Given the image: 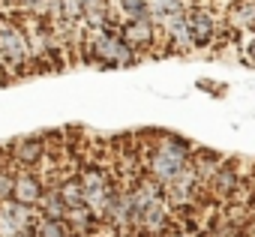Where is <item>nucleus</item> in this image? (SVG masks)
<instances>
[{"instance_id":"nucleus-1","label":"nucleus","mask_w":255,"mask_h":237,"mask_svg":"<svg viewBox=\"0 0 255 237\" xmlns=\"http://www.w3.org/2000/svg\"><path fill=\"white\" fill-rule=\"evenodd\" d=\"M192 156H195V147L186 138H180V135H159L141 153V165H144V171L153 180H159L165 186L168 180H174L192 162Z\"/></svg>"},{"instance_id":"nucleus-2","label":"nucleus","mask_w":255,"mask_h":237,"mask_svg":"<svg viewBox=\"0 0 255 237\" xmlns=\"http://www.w3.org/2000/svg\"><path fill=\"white\" fill-rule=\"evenodd\" d=\"M87 33H90V42H87L84 51L90 54V60L96 66H102V69H120V66H132L138 60V51L120 36V30L117 33L87 30Z\"/></svg>"},{"instance_id":"nucleus-3","label":"nucleus","mask_w":255,"mask_h":237,"mask_svg":"<svg viewBox=\"0 0 255 237\" xmlns=\"http://www.w3.org/2000/svg\"><path fill=\"white\" fill-rule=\"evenodd\" d=\"M81 186H84V204L105 222V213L120 189V180H114L99 165H87V168H81Z\"/></svg>"},{"instance_id":"nucleus-4","label":"nucleus","mask_w":255,"mask_h":237,"mask_svg":"<svg viewBox=\"0 0 255 237\" xmlns=\"http://www.w3.org/2000/svg\"><path fill=\"white\" fill-rule=\"evenodd\" d=\"M0 54H3L6 72H24L27 63H33L30 57V45H27V33L24 24L15 18H0Z\"/></svg>"},{"instance_id":"nucleus-5","label":"nucleus","mask_w":255,"mask_h":237,"mask_svg":"<svg viewBox=\"0 0 255 237\" xmlns=\"http://www.w3.org/2000/svg\"><path fill=\"white\" fill-rule=\"evenodd\" d=\"M201 195H207V192H204V183L195 171V162H189L174 180L165 183V198H168L171 210H195Z\"/></svg>"},{"instance_id":"nucleus-6","label":"nucleus","mask_w":255,"mask_h":237,"mask_svg":"<svg viewBox=\"0 0 255 237\" xmlns=\"http://www.w3.org/2000/svg\"><path fill=\"white\" fill-rule=\"evenodd\" d=\"M36 207H27L15 198L0 204V237H36Z\"/></svg>"},{"instance_id":"nucleus-7","label":"nucleus","mask_w":255,"mask_h":237,"mask_svg":"<svg viewBox=\"0 0 255 237\" xmlns=\"http://www.w3.org/2000/svg\"><path fill=\"white\" fill-rule=\"evenodd\" d=\"M189 30H192V42L195 48H210L216 39H219V15L207 6V3H198L189 9Z\"/></svg>"},{"instance_id":"nucleus-8","label":"nucleus","mask_w":255,"mask_h":237,"mask_svg":"<svg viewBox=\"0 0 255 237\" xmlns=\"http://www.w3.org/2000/svg\"><path fill=\"white\" fill-rule=\"evenodd\" d=\"M120 36L138 54H144V51L156 48V39L162 36V30H159V24L153 18H135V21H120Z\"/></svg>"},{"instance_id":"nucleus-9","label":"nucleus","mask_w":255,"mask_h":237,"mask_svg":"<svg viewBox=\"0 0 255 237\" xmlns=\"http://www.w3.org/2000/svg\"><path fill=\"white\" fill-rule=\"evenodd\" d=\"M240 180H243V174L237 171V165L231 159H225L219 165V171L213 174V180L207 183V198H213V201H234L237 189H240Z\"/></svg>"},{"instance_id":"nucleus-10","label":"nucleus","mask_w":255,"mask_h":237,"mask_svg":"<svg viewBox=\"0 0 255 237\" xmlns=\"http://www.w3.org/2000/svg\"><path fill=\"white\" fill-rule=\"evenodd\" d=\"M222 24L231 33L255 30V0H228L222 9Z\"/></svg>"},{"instance_id":"nucleus-11","label":"nucleus","mask_w":255,"mask_h":237,"mask_svg":"<svg viewBox=\"0 0 255 237\" xmlns=\"http://www.w3.org/2000/svg\"><path fill=\"white\" fill-rule=\"evenodd\" d=\"M45 180H42V174H36V168H21L18 174H15V201H21V204H27V207H39V198L45 195Z\"/></svg>"},{"instance_id":"nucleus-12","label":"nucleus","mask_w":255,"mask_h":237,"mask_svg":"<svg viewBox=\"0 0 255 237\" xmlns=\"http://www.w3.org/2000/svg\"><path fill=\"white\" fill-rule=\"evenodd\" d=\"M45 141L39 138V135H24V138H18L15 144H12V150H9V156L21 165V168H36L42 159H45Z\"/></svg>"},{"instance_id":"nucleus-13","label":"nucleus","mask_w":255,"mask_h":237,"mask_svg":"<svg viewBox=\"0 0 255 237\" xmlns=\"http://www.w3.org/2000/svg\"><path fill=\"white\" fill-rule=\"evenodd\" d=\"M39 216H51V219H66V213H69V204L63 201V195H60V186H57V180L54 183H48L45 186V195L39 198Z\"/></svg>"},{"instance_id":"nucleus-14","label":"nucleus","mask_w":255,"mask_h":237,"mask_svg":"<svg viewBox=\"0 0 255 237\" xmlns=\"http://www.w3.org/2000/svg\"><path fill=\"white\" fill-rule=\"evenodd\" d=\"M192 162H195V171H198V177H201V183H204V192H207V183L213 180V174L219 171V165H222L225 159L216 156V153H210V150H195Z\"/></svg>"},{"instance_id":"nucleus-15","label":"nucleus","mask_w":255,"mask_h":237,"mask_svg":"<svg viewBox=\"0 0 255 237\" xmlns=\"http://www.w3.org/2000/svg\"><path fill=\"white\" fill-rule=\"evenodd\" d=\"M117 15L120 21L150 18V0H117Z\"/></svg>"},{"instance_id":"nucleus-16","label":"nucleus","mask_w":255,"mask_h":237,"mask_svg":"<svg viewBox=\"0 0 255 237\" xmlns=\"http://www.w3.org/2000/svg\"><path fill=\"white\" fill-rule=\"evenodd\" d=\"M57 186H60V195H63V201H66L69 207H78V204H84V186H81V174H69V177L57 180Z\"/></svg>"},{"instance_id":"nucleus-17","label":"nucleus","mask_w":255,"mask_h":237,"mask_svg":"<svg viewBox=\"0 0 255 237\" xmlns=\"http://www.w3.org/2000/svg\"><path fill=\"white\" fill-rule=\"evenodd\" d=\"M36 237H75L69 219H51L42 216V222H36Z\"/></svg>"},{"instance_id":"nucleus-18","label":"nucleus","mask_w":255,"mask_h":237,"mask_svg":"<svg viewBox=\"0 0 255 237\" xmlns=\"http://www.w3.org/2000/svg\"><path fill=\"white\" fill-rule=\"evenodd\" d=\"M15 195V171L9 165H0V204Z\"/></svg>"},{"instance_id":"nucleus-19","label":"nucleus","mask_w":255,"mask_h":237,"mask_svg":"<svg viewBox=\"0 0 255 237\" xmlns=\"http://www.w3.org/2000/svg\"><path fill=\"white\" fill-rule=\"evenodd\" d=\"M240 54H243V63L255 69V33H252V36H249V39L243 42V48H240Z\"/></svg>"},{"instance_id":"nucleus-20","label":"nucleus","mask_w":255,"mask_h":237,"mask_svg":"<svg viewBox=\"0 0 255 237\" xmlns=\"http://www.w3.org/2000/svg\"><path fill=\"white\" fill-rule=\"evenodd\" d=\"M15 3H21L24 9H30V12H33V9H36V6L42 3V0H15Z\"/></svg>"},{"instance_id":"nucleus-21","label":"nucleus","mask_w":255,"mask_h":237,"mask_svg":"<svg viewBox=\"0 0 255 237\" xmlns=\"http://www.w3.org/2000/svg\"><path fill=\"white\" fill-rule=\"evenodd\" d=\"M93 3H102V0H84V6H93Z\"/></svg>"}]
</instances>
